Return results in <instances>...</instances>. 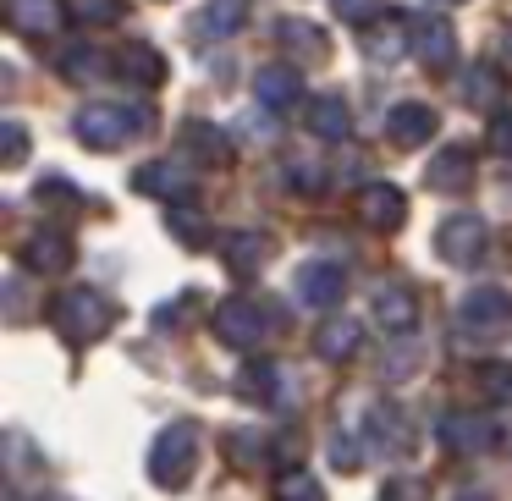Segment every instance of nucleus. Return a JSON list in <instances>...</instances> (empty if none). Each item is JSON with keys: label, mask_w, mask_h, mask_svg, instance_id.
<instances>
[{"label": "nucleus", "mask_w": 512, "mask_h": 501, "mask_svg": "<svg viewBox=\"0 0 512 501\" xmlns=\"http://www.w3.org/2000/svg\"><path fill=\"white\" fill-rule=\"evenodd\" d=\"M50 320H56V331L67 336L72 347H83V342H100V336L111 331L116 309H111V298L94 292V287H67L50 303Z\"/></svg>", "instance_id": "1"}, {"label": "nucleus", "mask_w": 512, "mask_h": 501, "mask_svg": "<svg viewBox=\"0 0 512 501\" xmlns=\"http://www.w3.org/2000/svg\"><path fill=\"white\" fill-rule=\"evenodd\" d=\"M193 463H199V430H193L188 419L166 424V430L155 435V452H149V479H155L160 490H182L193 479Z\"/></svg>", "instance_id": "2"}, {"label": "nucleus", "mask_w": 512, "mask_h": 501, "mask_svg": "<svg viewBox=\"0 0 512 501\" xmlns=\"http://www.w3.org/2000/svg\"><path fill=\"white\" fill-rule=\"evenodd\" d=\"M144 127H149L144 111H122V105H83L78 122H72V133H78V144H89V149H127Z\"/></svg>", "instance_id": "3"}, {"label": "nucleus", "mask_w": 512, "mask_h": 501, "mask_svg": "<svg viewBox=\"0 0 512 501\" xmlns=\"http://www.w3.org/2000/svg\"><path fill=\"white\" fill-rule=\"evenodd\" d=\"M435 248H441V259L446 265H479L485 259V248H490V226H485V215H446L441 226H435Z\"/></svg>", "instance_id": "4"}, {"label": "nucleus", "mask_w": 512, "mask_h": 501, "mask_svg": "<svg viewBox=\"0 0 512 501\" xmlns=\"http://www.w3.org/2000/svg\"><path fill=\"white\" fill-rule=\"evenodd\" d=\"M408 45H413V56H419V67L435 72V78L457 61V34H452L446 17H424V12L408 17Z\"/></svg>", "instance_id": "5"}, {"label": "nucleus", "mask_w": 512, "mask_h": 501, "mask_svg": "<svg viewBox=\"0 0 512 501\" xmlns=\"http://www.w3.org/2000/svg\"><path fill=\"white\" fill-rule=\"evenodd\" d=\"M270 331V314L259 309L254 298H226L221 309H215V336H221L226 347H259Z\"/></svg>", "instance_id": "6"}, {"label": "nucleus", "mask_w": 512, "mask_h": 501, "mask_svg": "<svg viewBox=\"0 0 512 501\" xmlns=\"http://www.w3.org/2000/svg\"><path fill=\"white\" fill-rule=\"evenodd\" d=\"M17 259H23L34 276H61V270L78 265V248H72L67 232H56V226H39V232L23 237V248H17Z\"/></svg>", "instance_id": "7"}, {"label": "nucleus", "mask_w": 512, "mask_h": 501, "mask_svg": "<svg viewBox=\"0 0 512 501\" xmlns=\"http://www.w3.org/2000/svg\"><path fill=\"white\" fill-rule=\"evenodd\" d=\"M358 221L375 226V232H397V226L408 221V193H402L397 182H369V188L358 193Z\"/></svg>", "instance_id": "8"}, {"label": "nucleus", "mask_w": 512, "mask_h": 501, "mask_svg": "<svg viewBox=\"0 0 512 501\" xmlns=\"http://www.w3.org/2000/svg\"><path fill=\"white\" fill-rule=\"evenodd\" d=\"M435 441L457 457H474L496 441V424H485V413H446V419L435 424Z\"/></svg>", "instance_id": "9"}, {"label": "nucleus", "mask_w": 512, "mask_h": 501, "mask_svg": "<svg viewBox=\"0 0 512 501\" xmlns=\"http://www.w3.org/2000/svg\"><path fill=\"white\" fill-rule=\"evenodd\" d=\"M177 149H182V160H199V166H226L232 160V138L215 122H199V116L177 127Z\"/></svg>", "instance_id": "10"}, {"label": "nucleus", "mask_w": 512, "mask_h": 501, "mask_svg": "<svg viewBox=\"0 0 512 501\" xmlns=\"http://www.w3.org/2000/svg\"><path fill=\"white\" fill-rule=\"evenodd\" d=\"M254 100L265 105V111H298L303 105V78L292 67H259V78H254Z\"/></svg>", "instance_id": "11"}, {"label": "nucleus", "mask_w": 512, "mask_h": 501, "mask_svg": "<svg viewBox=\"0 0 512 501\" xmlns=\"http://www.w3.org/2000/svg\"><path fill=\"white\" fill-rule=\"evenodd\" d=\"M342 292H347L342 265H303L298 270V303L303 309H336Z\"/></svg>", "instance_id": "12"}, {"label": "nucleus", "mask_w": 512, "mask_h": 501, "mask_svg": "<svg viewBox=\"0 0 512 501\" xmlns=\"http://www.w3.org/2000/svg\"><path fill=\"white\" fill-rule=\"evenodd\" d=\"M133 188L138 193H155V199H171L177 204L182 193L193 188V171L182 166V160H149V166L133 171Z\"/></svg>", "instance_id": "13"}, {"label": "nucleus", "mask_w": 512, "mask_h": 501, "mask_svg": "<svg viewBox=\"0 0 512 501\" xmlns=\"http://www.w3.org/2000/svg\"><path fill=\"white\" fill-rule=\"evenodd\" d=\"M386 138H391L397 149L430 144V138H435V111H430V105H419V100L397 105V111H391V122H386Z\"/></svg>", "instance_id": "14"}, {"label": "nucleus", "mask_w": 512, "mask_h": 501, "mask_svg": "<svg viewBox=\"0 0 512 501\" xmlns=\"http://www.w3.org/2000/svg\"><path fill=\"white\" fill-rule=\"evenodd\" d=\"M468 182H474V149H468V144H446L441 155L430 160V188L463 193Z\"/></svg>", "instance_id": "15"}, {"label": "nucleus", "mask_w": 512, "mask_h": 501, "mask_svg": "<svg viewBox=\"0 0 512 501\" xmlns=\"http://www.w3.org/2000/svg\"><path fill=\"white\" fill-rule=\"evenodd\" d=\"M221 259H226L232 276H254V270H265V259H270V237L265 232H232L221 243Z\"/></svg>", "instance_id": "16"}, {"label": "nucleus", "mask_w": 512, "mask_h": 501, "mask_svg": "<svg viewBox=\"0 0 512 501\" xmlns=\"http://www.w3.org/2000/svg\"><path fill=\"white\" fill-rule=\"evenodd\" d=\"M67 12V0H12V28L17 34H56Z\"/></svg>", "instance_id": "17"}, {"label": "nucleus", "mask_w": 512, "mask_h": 501, "mask_svg": "<svg viewBox=\"0 0 512 501\" xmlns=\"http://www.w3.org/2000/svg\"><path fill=\"white\" fill-rule=\"evenodd\" d=\"M309 133L331 138V144L353 138V111H347L342 94H320V100H309Z\"/></svg>", "instance_id": "18"}, {"label": "nucleus", "mask_w": 512, "mask_h": 501, "mask_svg": "<svg viewBox=\"0 0 512 501\" xmlns=\"http://www.w3.org/2000/svg\"><path fill=\"white\" fill-rule=\"evenodd\" d=\"M463 320L468 325H507L512 320V292H501V287H474V292H463Z\"/></svg>", "instance_id": "19"}, {"label": "nucleus", "mask_w": 512, "mask_h": 501, "mask_svg": "<svg viewBox=\"0 0 512 501\" xmlns=\"http://www.w3.org/2000/svg\"><path fill=\"white\" fill-rule=\"evenodd\" d=\"M375 320L386 325L391 336H408L413 320H419V303H413L408 287H380L375 292Z\"/></svg>", "instance_id": "20"}, {"label": "nucleus", "mask_w": 512, "mask_h": 501, "mask_svg": "<svg viewBox=\"0 0 512 501\" xmlns=\"http://www.w3.org/2000/svg\"><path fill=\"white\" fill-rule=\"evenodd\" d=\"M116 67H122L127 83H144V89H160V83H166V61H160V50H149V45L116 50Z\"/></svg>", "instance_id": "21"}, {"label": "nucleus", "mask_w": 512, "mask_h": 501, "mask_svg": "<svg viewBox=\"0 0 512 501\" xmlns=\"http://www.w3.org/2000/svg\"><path fill=\"white\" fill-rule=\"evenodd\" d=\"M276 39L292 50V56H303V61H325V56H331V39H325L314 23H303V17H287V23L276 28Z\"/></svg>", "instance_id": "22"}, {"label": "nucleus", "mask_w": 512, "mask_h": 501, "mask_svg": "<svg viewBox=\"0 0 512 501\" xmlns=\"http://www.w3.org/2000/svg\"><path fill=\"white\" fill-rule=\"evenodd\" d=\"M358 342H364V331H358V320H325L320 336H314V353L331 358V364H342V358L358 353Z\"/></svg>", "instance_id": "23"}, {"label": "nucleus", "mask_w": 512, "mask_h": 501, "mask_svg": "<svg viewBox=\"0 0 512 501\" xmlns=\"http://www.w3.org/2000/svg\"><path fill=\"white\" fill-rule=\"evenodd\" d=\"M166 226L177 232V243H182V248H193V254H199V248H210V221H204V215L193 210V204H171Z\"/></svg>", "instance_id": "24"}, {"label": "nucleus", "mask_w": 512, "mask_h": 501, "mask_svg": "<svg viewBox=\"0 0 512 501\" xmlns=\"http://www.w3.org/2000/svg\"><path fill=\"white\" fill-rule=\"evenodd\" d=\"M248 12H254V0H210L204 23H210L215 39H226V34H237V28L248 23Z\"/></svg>", "instance_id": "25"}, {"label": "nucleus", "mask_w": 512, "mask_h": 501, "mask_svg": "<svg viewBox=\"0 0 512 501\" xmlns=\"http://www.w3.org/2000/svg\"><path fill=\"white\" fill-rule=\"evenodd\" d=\"M105 67H111V56H105V50H89V45H78V50H67V56H61V72H67L72 83L105 78Z\"/></svg>", "instance_id": "26"}, {"label": "nucleus", "mask_w": 512, "mask_h": 501, "mask_svg": "<svg viewBox=\"0 0 512 501\" xmlns=\"http://www.w3.org/2000/svg\"><path fill=\"white\" fill-rule=\"evenodd\" d=\"M276 501H325V490L309 468H287V474L276 479Z\"/></svg>", "instance_id": "27"}, {"label": "nucleus", "mask_w": 512, "mask_h": 501, "mask_svg": "<svg viewBox=\"0 0 512 501\" xmlns=\"http://www.w3.org/2000/svg\"><path fill=\"white\" fill-rule=\"evenodd\" d=\"M463 100L474 105V111H496V105H501V78H490L485 67L468 72V78H463Z\"/></svg>", "instance_id": "28"}, {"label": "nucleus", "mask_w": 512, "mask_h": 501, "mask_svg": "<svg viewBox=\"0 0 512 501\" xmlns=\"http://www.w3.org/2000/svg\"><path fill=\"white\" fill-rule=\"evenodd\" d=\"M237 380H243L237 391H243L248 402H270V397H276V380H281V369H276V364H248Z\"/></svg>", "instance_id": "29"}, {"label": "nucleus", "mask_w": 512, "mask_h": 501, "mask_svg": "<svg viewBox=\"0 0 512 501\" xmlns=\"http://www.w3.org/2000/svg\"><path fill=\"white\" fill-rule=\"evenodd\" d=\"M331 6H336V17H342V23H353V28L386 23V0H331Z\"/></svg>", "instance_id": "30"}, {"label": "nucleus", "mask_w": 512, "mask_h": 501, "mask_svg": "<svg viewBox=\"0 0 512 501\" xmlns=\"http://www.w3.org/2000/svg\"><path fill=\"white\" fill-rule=\"evenodd\" d=\"M369 419H375V424H369V435L380 441V452H397V446H402V413L391 408V402H380Z\"/></svg>", "instance_id": "31"}, {"label": "nucleus", "mask_w": 512, "mask_h": 501, "mask_svg": "<svg viewBox=\"0 0 512 501\" xmlns=\"http://www.w3.org/2000/svg\"><path fill=\"white\" fill-rule=\"evenodd\" d=\"M72 17H83L89 28H105V23H122V0H67Z\"/></svg>", "instance_id": "32"}, {"label": "nucleus", "mask_w": 512, "mask_h": 501, "mask_svg": "<svg viewBox=\"0 0 512 501\" xmlns=\"http://www.w3.org/2000/svg\"><path fill=\"white\" fill-rule=\"evenodd\" d=\"M479 386H485L490 402H512V369L507 364H485L479 369Z\"/></svg>", "instance_id": "33"}, {"label": "nucleus", "mask_w": 512, "mask_h": 501, "mask_svg": "<svg viewBox=\"0 0 512 501\" xmlns=\"http://www.w3.org/2000/svg\"><path fill=\"white\" fill-rule=\"evenodd\" d=\"M485 144H490V155L512 160V111H496V116H490V127H485Z\"/></svg>", "instance_id": "34"}, {"label": "nucleus", "mask_w": 512, "mask_h": 501, "mask_svg": "<svg viewBox=\"0 0 512 501\" xmlns=\"http://www.w3.org/2000/svg\"><path fill=\"white\" fill-rule=\"evenodd\" d=\"M193 309H199V298H193V292H182V303H160V309H155V325H160V331H171V325H188Z\"/></svg>", "instance_id": "35"}, {"label": "nucleus", "mask_w": 512, "mask_h": 501, "mask_svg": "<svg viewBox=\"0 0 512 501\" xmlns=\"http://www.w3.org/2000/svg\"><path fill=\"white\" fill-rule=\"evenodd\" d=\"M0 149H6V166H23L28 160V133L17 122H6L0 127Z\"/></svg>", "instance_id": "36"}, {"label": "nucleus", "mask_w": 512, "mask_h": 501, "mask_svg": "<svg viewBox=\"0 0 512 501\" xmlns=\"http://www.w3.org/2000/svg\"><path fill=\"white\" fill-rule=\"evenodd\" d=\"M292 188H298V193H320L325 188V171L320 166H303V160H298V166H292Z\"/></svg>", "instance_id": "37"}, {"label": "nucleus", "mask_w": 512, "mask_h": 501, "mask_svg": "<svg viewBox=\"0 0 512 501\" xmlns=\"http://www.w3.org/2000/svg\"><path fill=\"white\" fill-rule=\"evenodd\" d=\"M386 501H424V485H419V479H391Z\"/></svg>", "instance_id": "38"}, {"label": "nucleus", "mask_w": 512, "mask_h": 501, "mask_svg": "<svg viewBox=\"0 0 512 501\" xmlns=\"http://www.w3.org/2000/svg\"><path fill=\"white\" fill-rule=\"evenodd\" d=\"M496 67H501V78H512V23L501 28V45H496Z\"/></svg>", "instance_id": "39"}, {"label": "nucleus", "mask_w": 512, "mask_h": 501, "mask_svg": "<svg viewBox=\"0 0 512 501\" xmlns=\"http://www.w3.org/2000/svg\"><path fill=\"white\" fill-rule=\"evenodd\" d=\"M39 501H72V496H39Z\"/></svg>", "instance_id": "40"}, {"label": "nucleus", "mask_w": 512, "mask_h": 501, "mask_svg": "<svg viewBox=\"0 0 512 501\" xmlns=\"http://www.w3.org/2000/svg\"><path fill=\"white\" fill-rule=\"evenodd\" d=\"M446 6H463V0H446Z\"/></svg>", "instance_id": "41"}]
</instances>
